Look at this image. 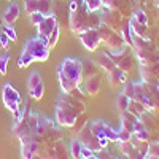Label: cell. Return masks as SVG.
Wrapping results in <instances>:
<instances>
[{
	"instance_id": "obj_1",
	"label": "cell",
	"mask_w": 159,
	"mask_h": 159,
	"mask_svg": "<svg viewBox=\"0 0 159 159\" xmlns=\"http://www.w3.org/2000/svg\"><path fill=\"white\" fill-rule=\"evenodd\" d=\"M86 110V103L83 99L76 97L75 94L62 92L56 103V123L62 127H72L76 119Z\"/></svg>"
},
{
	"instance_id": "obj_2",
	"label": "cell",
	"mask_w": 159,
	"mask_h": 159,
	"mask_svg": "<svg viewBox=\"0 0 159 159\" xmlns=\"http://www.w3.org/2000/svg\"><path fill=\"white\" fill-rule=\"evenodd\" d=\"M57 78L62 88V92H73L81 86L84 75H83V62L75 57L64 59L57 67Z\"/></svg>"
},
{
	"instance_id": "obj_3",
	"label": "cell",
	"mask_w": 159,
	"mask_h": 159,
	"mask_svg": "<svg viewBox=\"0 0 159 159\" xmlns=\"http://www.w3.org/2000/svg\"><path fill=\"white\" fill-rule=\"evenodd\" d=\"M48 57H49L48 40L42 37H34L24 43L22 52L18 59V65L21 69H24V67H29L32 62H45Z\"/></svg>"
},
{
	"instance_id": "obj_4",
	"label": "cell",
	"mask_w": 159,
	"mask_h": 159,
	"mask_svg": "<svg viewBox=\"0 0 159 159\" xmlns=\"http://www.w3.org/2000/svg\"><path fill=\"white\" fill-rule=\"evenodd\" d=\"M69 22H70V29L72 32L75 34H81L88 29H97L99 24H100V18H97L94 13L88 11V8L84 7V3H81L78 7L76 11L70 13V18H69Z\"/></svg>"
},
{
	"instance_id": "obj_5",
	"label": "cell",
	"mask_w": 159,
	"mask_h": 159,
	"mask_svg": "<svg viewBox=\"0 0 159 159\" xmlns=\"http://www.w3.org/2000/svg\"><path fill=\"white\" fill-rule=\"evenodd\" d=\"M2 99H3V105L5 107L15 115V113H18L19 110H21V105H22V97H21V94H19V91L13 86V84H10V83H7V84H3V89H2Z\"/></svg>"
},
{
	"instance_id": "obj_6",
	"label": "cell",
	"mask_w": 159,
	"mask_h": 159,
	"mask_svg": "<svg viewBox=\"0 0 159 159\" xmlns=\"http://www.w3.org/2000/svg\"><path fill=\"white\" fill-rule=\"evenodd\" d=\"M76 139L81 142V145L83 147H86V148H89V150H92L94 153H99L100 150H103L102 147H100V142H99V139L92 134V130H91V124H89V121L83 126V129L76 134Z\"/></svg>"
},
{
	"instance_id": "obj_7",
	"label": "cell",
	"mask_w": 159,
	"mask_h": 159,
	"mask_svg": "<svg viewBox=\"0 0 159 159\" xmlns=\"http://www.w3.org/2000/svg\"><path fill=\"white\" fill-rule=\"evenodd\" d=\"M91 124V130L97 139H108L110 142H118V130H115L113 127H110L105 121H97L89 123Z\"/></svg>"
},
{
	"instance_id": "obj_8",
	"label": "cell",
	"mask_w": 159,
	"mask_h": 159,
	"mask_svg": "<svg viewBox=\"0 0 159 159\" xmlns=\"http://www.w3.org/2000/svg\"><path fill=\"white\" fill-rule=\"evenodd\" d=\"M27 91H29V96L35 100H40L45 94V83H43V78L40 75V72H32L29 80H27Z\"/></svg>"
},
{
	"instance_id": "obj_9",
	"label": "cell",
	"mask_w": 159,
	"mask_h": 159,
	"mask_svg": "<svg viewBox=\"0 0 159 159\" xmlns=\"http://www.w3.org/2000/svg\"><path fill=\"white\" fill-rule=\"evenodd\" d=\"M78 37H80L83 46H84L88 51H96V49L99 48V45L102 43V40H100V35H99V30H97V29H88V30L81 32Z\"/></svg>"
},
{
	"instance_id": "obj_10",
	"label": "cell",
	"mask_w": 159,
	"mask_h": 159,
	"mask_svg": "<svg viewBox=\"0 0 159 159\" xmlns=\"http://www.w3.org/2000/svg\"><path fill=\"white\" fill-rule=\"evenodd\" d=\"M24 8L27 15L35 11H40L43 15H49L52 10V0H24Z\"/></svg>"
},
{
	"instance_id": "obj_11",
	"label": "cell",
	"mask_w": 159,
	"mask_h": 159,
	"mask_svg": "<svg viewBox=\"0 0 159 159\" xmlns=\"http://www.w3.org/2000/svg\"><path fill=\"white\" fill-rule=\"evenodd\" d=\"M56 27H57V18L52 15V13H49V15H46V16L43 18V21L37 25L38 37L48 40V37L51 35V32L54 30Z\"/></svg>"
},
{
	"instance_id": "obj_12",
	"label": "cell",
	"mask_w": 159,
	"mask_h": 159,
	"mask_svg": "<svg viewBox=\"0 0 159 159\" xmlns=\"http://www.w3.org/2000/svg\"><path fill=\"white\" fill-rule=\"evenodd\" d=\"M83 89H84V94L96 96L97 92H99V89H100V75L99 73H94V75H91V76H86Z\"/></svg>"
},
{
	"instance_id": "obj_13",
	"label": "cell",
	"mask_w": 159,
	"mask_h": 159,
	"mask_svg": "<svg viewBox=\"0 0 159 159\" xmlns=\"http://www.w3.org/2000/svg\"><path fill=\"white\" fill-rule=\"evenodd\" d=\"M140 124V118H137L135 115H132L130 111H121V127L129 130L130 134H134V130L137 129V126Z\"/></svg>"
},
{
	"instance_id": "obj_14",
	"label": "cell",
	"mask_w": 159,
	"mask_h": 159,
	"mask_svg": "<svg viewBox=\"0 0 159 159\" xmlns=\"http://www.w3.org/2000/svg\"><path fill=\"white\" fill-rule=\"evenodd\" d=\"M51 159H72L70 157V151L65 147L64 140H59L52 145L51 148Z\"/></svg>"
},
{
	"instance_id": "obj_15",
	"label": "cell",
	"mask_w": 159,
	"mask_h": 159,
	"mask_svg": "<svg viewBox=\"0 0 159 159\" xmlns=\"http://www.w3.org/2000/svg\"><path fill=\"white\" fill-rule=\"evenodd\" d=\"M19 18V7L16 3H11L5 13H3V16H2V22L5 24H13V22H16V19Z\"/></svg>"
},
{
	"instance_id": "obj_16",
	"label": "cell",
	"mask_w": 159,
	"mask_h": 159,
	"mask_svg": "<svg viewBox=\"0 0 159 159\" xmlns=\"http://www.w3.org/2000/svg\"><path fill=\"white\" fill-rule=\"evenodd\" d=\"M108 81H110L111 86H118V84L126 83V72H123L121 69L115 67L113 70L108 72Z\"/></svg>"
},
{
	"instance_id": "obj_17",
	"label": "cell",
	"mask_w": 159,
	"mask_h": 159,
	"mask_svg": "<svg viewBox=\"0 0 159 159\" xmlns=\"http://www.w3.org/2000/svg\"><path fill=\"white\" fill-rule=\"evenodd\" d=\"M127 111H130L132 115H135L137 118H142L145 113H147L148 110L143 107V105L139 102V100H135V99H130L129 100V105H127Z\"/></svg>"
},
{
	"instance_id": "obj_18",
	"label": "cell",
	"mask_w": 159,
	"mask_h": 159,
	"mask_svg": "<svg viewBox=\"0 0 159 159\" xmlns=\"http://www.w3.org/2000/svg\"><path fill=\"white\" fill-rule=\"evenodd\" d=\"M99 65H100L105 72H110V70H113V69L116 67V62L107 54V52H103V54L99 56Z\"/></svg>"
},
{
	"instance_id": "obj_19",
	"label": "cell",
	"mask_w": 159,
	"mask_h": 159,
	"mask_svg": "<svg viewBox=\"0 0 159 159\" xmlns=\"http://www.w3.org/2000/svg\"><path fill=\"white\" fill-rule=\"evenodd\" d=\"M81 148H83L81 142L75 137L70 143V148H69L70 150V157L72 159H81Z\"/></svg>"
},
{
	"instance_id": "obj_20",
	"label": "cell",
	"mask_w": 159,
	"mask_h": 159,
	"mask_svg": "<svg viewBox=\"0 0 159 159\" xmlns=\"http://www.w3.org/2000/svg\"><path fill=\"white\" fill-rule=\"evenodd\" d=\"M83 3L88 8V11L96 13V11H99L105 7V0H83Z\"/></svg>"
},
{
	"instance_id": "obj_21",
	"label": "cell",
	"mask_w": 159,
	"mask_h": 159,
	"mask_svg": "<svg viewBox=\"0 0 159 159\" xmlns=\"http://www.w3.org/2000/svg\"><path fill=\"white\" fill-rule=\"evenodd\" d=\"M132 65H134V62H132V57L130 56H123L121 59L116 62V67L121 69L123 72H129L132 69Z\"/></svg>"
},
{
	"instance_id": "obj_22",
	"label": "cell",
	"mask_w": 159,
	"mask_h": 159,
	"mask_svg": "<svg viewBox=\"0 0 159 159\" xmlns=\"http://www.w3.org/2000/svg\"><path fill=\"white\" fill-rule=\"evenodd\" d=\"M97 73V65L92 62L91 59H86L83 62V75L84 76H91V75H94Z\"/></svg>"
},
{
	"instance_id": "obj_23",
	"label": "cell",
	"mask_w": 159,
	"mask_h": 159,
	"mask_svg": "<svg viewBox=\"0 0 159 159\" xmlns=\"http://www.w3.org/2000/svg\"><path fill=\"white\" fill-rule=\"evenodd\" d=\"M0 27H2L3 32L10 37L11 42H16V40H18V34H16V29L13 27V24H5V22H2V24H0Z\"/></svg>"
},
{
	"instance_id": "obj_24",
	"label": "cell",
	"mask_w": 159,
	"mask_h": 159,
	"mask_svg": "<svg viewBox=\"0 0 159 159\" xmlns=\"http://www.w3.org/2000/svg\"><path fill=\"white\" fill-rule=\"evenodd\" d=\"M129 97L126 96V94H123V92H121V94H119L118 96V99H116V107H118V110L119 111H126L127 110V105H129Z\"/></svg>"
},
{
	"instance_id": "obj_25",
	"label": "cell",
	"mask_w": 159,
	"mask_h": 159,
	"mask_svg": "<svg viewBox=\"0 0 159 159\" xmlns=\"http://www.w3.org/2000/svg\"><path fill=\"white\" fill-rule=\"evenodd\" d=\"M86 123H88V119H86V116H84V113H83V115H81V119L78 118V119H76V123L70 127V132H72V134L76 137V134H78V132L83 129V126H84Z\"/></svg>"
},
{
	"instance_id": "obj_26",
	"label": "cell",
	"mask_w": 159,
	"mask_h": 159,
	"mask_svg": "<svg viewBox=\"0 0 159 159\" xmlns=\"http://www.w3.org/2000/svg\"><path fill=\"white\" fill-rule=\"evenodd\" d=\"M10 52H5L3 56H0V73L7 75V69H8V61H10Z\"/></svg>"
},
{
	"instance_id": "obj_27",
	"label": "cell",
	"mask_w": 159,
	"mask_h": 159,
	"mask_svg": "<svg viewBox=\"0 0 159 159\" xmlns=\"http://www.w3.org/2000/svg\"><path fill=\"white\" fill-rule=\"evenodd\" d=\"M57 40H59V25H57V27H56L54 30L51 32V35L48 37V46H49V49L56 46Z\"/></svg>"
},
{
	"instance_id": "obj_28",
	"label": "cell",
	"mask_w": 159,
	"mask_h": 159,
	"mask_svg": "<svg viewBox=\"0 0 159 159\" xmlns=\"http://www.w3.org/2000/svg\"><path fill=\"white\" fill-rule=\"evenodd\" d=\"M132 139V134L129 130H126V129H119L118 130V143H121V142H129Z\"/></svg>"
},
{
	"instance_id": "obj_29",
	"label": "cell",
	"mask_w": 159,
	"mask_h": 159,
	"mask_svg": "<svg viewBox=\"0 0 159 159\" xmlns=\"http://www.w3.org/2000/svg\"><path fill=\"white\" fill-rule=\"evenodd\" d=\"M46 15H43V13H40V11H35V13H30L29 15V19H30V22L34 24V25H38L40 22L43 21V18H45Z\"/></svg>"
},
{
	"instance_id": "obj_30",
	"label": "cell",
	"mask_w": 159,
	"mask_h": 159,
	"mask_svg": "<svg viewBox=\"0 0 159 159\" xmlns=\"http://www.w3.org/2000/svg\"><path fill=\"white\" fill-rule=\"evenodd\" d=\"M10 42H11V40H10V37L3 32V29L2 27H0V46H2L3 49H8V46H10Z\"/></svg>"
},
{
	"instance_id": "obj_31",
	"label": "cell",
	"mask_w": 159,
	"mask_h": 159,
	"mask_svg": "<svg viewBox=\"0 0 159 159\" xmlns=\"http://www.w3.org/2000/svg\"><path fill=\"white\" fill-rule=\"evenodd\" d=\"M123 94H126L129 99H134V96H135V86L127 83V84L124 86V89H123Z\"/></svg>"
},
{
	"instance_id": "obj_32",
	"label": "cell",
	"mask_w": 159,
	"mask_h": 159,
	"mask_svg": "<svg viewBox=\"0 0 159 159\" xmlns=\"http://www.w3.org/2000/svg\"><path fill=\"white\" fill-rule=\"evenodd\" d=\"M148 153H150V154H154V156H159V139L150 145V150H148Z\"/></svg>"
},
{
	"instance_id": "obj_33",
	"label": "cell",
	"mask_w": 159,
	"mask_h": 159,
	"mask_svg": "<svg viewBox=\"0 0 159 159\" xmlns=\"http://www.w3.org/2000/svg\"><path fill=\"white\" fill-rule=\"evenodd\" d=\"M92 154H96L92 150H89V148H86V147L81 148V157H91Z\"/></svg>"
},
{
	"instance_id": "obj_34",
	"label": "cell",
	"mask_w": 159,
	"mask_h": 159,
	"mask_svg": "<svg viewBox=\"0 0 159 159\" xmlns=\"http://www.w3.org/2000/svg\"><path fill=\"white\" fill-rule=\"evenodd\" d=\"M76 10H78V0H72L70 5H69V11L73 13V11H76Z\"/></svg>"
},
{
	"instance_id": "obj_35",
	"label": "cell",
	"mask_w": 159,
	"mask_h": 159,
	"mask_svg": "<svg viewBox=\"0 0 159 159\" xmlns=\"http://www.w3.org/2000/svg\"><path fill=\"white\" fill-rule=\"evenodd\" d=\"M147 159H159V156H154V154H150Z\"/></svg>"
}]
</instances>
